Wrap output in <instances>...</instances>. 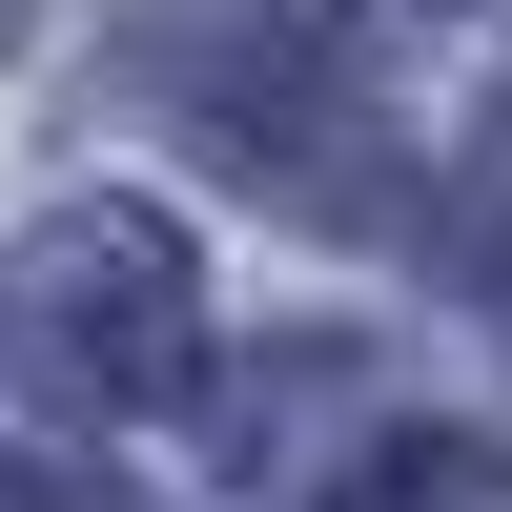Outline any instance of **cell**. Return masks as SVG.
Returning <instances> with one entry per match:
<instances>
[{"mask_svg":"<svg viewBox=\"0 0 512 512\" xmlns=\"http://www.w3.org/2000/svg\"><path fill=\"white\" fill-rule=\"evenodd\" d=\"M349 512H512V451H492V431H390V451L349 472Z\"/></svg>","mask_w":512,"mask_h":512,"instance_id":"4","label":"cell"},{"mask_svg":"<svg viewBox=\"0 0 512 512\" xmlns=\"http://www.w3.org/2000/svg\"><path fill=\"white\" fill-rule=\"evenodd\" d=\"M451 21H512V0H451Z\"/></svg>","mask_w":512,"mask_h":512,"instance_id":"6","label":"cell"},{"mask_svg":"<svg viewBox=\"0 0 512 512\" xmlns=\"http://www.w3.org/2000/svg\"><path fill=\"white\" fill-rule=\"evenodd\" d=\"M0 21H21V0H0Z\"/></svg>","mask_w":512,"mask_h":512,"instance_id":"7","label":"cell"},{"mask_svg":"<svg viewBox=\"0 0 512 512\" xmlns=\"http://www.w3.org/2000/svg\"><path fill=\"white\" fill-rule=\"evenodd\" d=\"M0 512H123L103 472H41V451H0Z\"/></svg>","mask_w":512,"mask_h":512,"instance_id":"5","label":"cell"},{"mask_svg":"<svg viewBox=\"0 0 512 512\" xmlns=\"http://www.w3.org/2000/svg\"><path fill=\"white\" fill-rule=\"evenodd\" d=\"M431 267L472 287V308L512 328V103L472 123V144H451V205H431Z\"/></svg>","mask_w":512,"mask_h":512,"instance_id":"3","label":"cell"},{"mask_svg":"<svg viewBox=\"0 0 512 512\" xmlns=\"http://www.w3.org/2000/svg\"><path fill=\"white\" fill-rule=\"evenodd\" d=\"M144 82L205 103V144H226L246 185H287L308 226L369 205V62H349V21H308V0H164Z\"/></svg>","mask_w":512,"mask_h":512,"instance_id":"2","label":"cell"},{"mask_svg":"<svg viewBox=\"0 0 512 512\" xmlns=\"http://www.w3.org/2000/svg\"><path fill=\"white\" fill-rule=\"evenodd\" d=\"M0 369L41 410H164L205 369V267L164 205H41L0 246Z\"/></svg>","mask_w":512,"mask_h":512,"instance_id":"1","label":"cell"}]
</instances>
